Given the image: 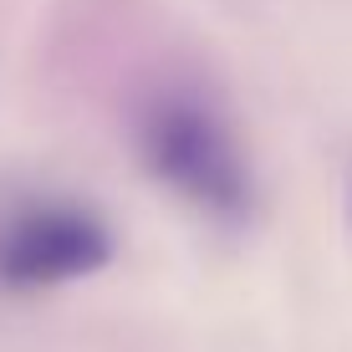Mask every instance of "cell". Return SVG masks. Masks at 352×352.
I'll list each match as a JSON object with an SVG mask.
<instances>
[{
	"label": "cell",
	"mask_w": 352,
	"mask_h": 352,
	"mask_svg": "<svg viewBox=\"0 0 352 352\" xmlns=\"http://www.w3.org/2000/svg\"><path fill=\"white\" fill-rule=\"evenodd\" d=\"M138 153L164 189L220 225H240L256 204L250 159L220 107L194 87H164L138 113Z\"/></svg>",
	"instance_id": "1"
},
{
	"label": "cell",
	"mask_w": 352,
	"mask_h": 352,
	"mask_svg": "<svg viewBox=\"0 0 352 352\" xmlns=\"http://www.w3.org/2000/svg\"><path fill=\"white\" fill-rule=\"evenodd\" d=\"M113 261V225L77 199H31L0 220V291H46Z\"/></svg>",
	"instance_id": "2"
}]
</instances>
